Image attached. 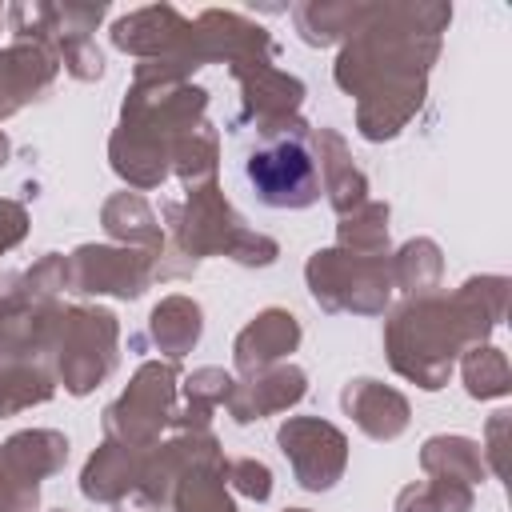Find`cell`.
Here are the masks:
<instances>
[{"label": "cell", "instance_id": "cell-1", "mask_svg": "<svg viewBox=\"0 0 512 512\" xmlns=\"http://www.w3.org/2000/svg\"><path fill=\"white\" fill-rule=\"evenodd\" d=\"M244 180L268 208H308L320 200V168L296 136H276L244 156Z\"/></svg>", "mask_w": 512, "mask_h": 512}]
</instances>
